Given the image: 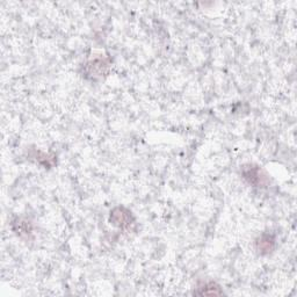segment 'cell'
Wrapping results in <instances>:
<instances>
[{
	"instance_id": "obj_1",
	"label": "cell",
	"mask_w": 297,
	"mask_h": 297,
	"mask_svg": "<svg viewBox=\"0 0 297 297\" xmlns=\"http://www.w3.org/2000/svg\"><path fill=\"white\" fill-rule=\"evenodd\" d=\"M242 175L248 184L254 187H262L268 182L267 175L264 174L261 169L255 165H245L242 169Z\"/></svg>"
},
{
	"instance_id": "obj_2",
	"label": "cell",
	"mask_w": 297,
	"mask_h": 297,
	"mask_svg": "<svg viewBox=\"0 0 297 297\" xmlns=\"http://www.w3.org/2000/svg\"><path fill=\"white\" fill-rule=\"evenodd\" d=\"M110 222L120 229H128L134 223V217L124 207H116L110 213Z\"/></svg>"
},
{
	"instance_id": "obj_3",
	"label": "cell",
	"mask_w": 297,
	"mask_h": 297,
	"mask_svg": "<svg viewBox=\"0 0 297 297\" xmlns=\"http://www.w3.org/2000/svg\"><path fill=\"white\" fill-rule=\"evenodd\" d=\"M275 248V237L272 233H262L259 238L255 241V249L259 254L266 255L271 253Z\"/></svg>"
},
{
	"instance_id": "obj_4",
	"label": "cell",
	"mask_w": 297,
	"mask_h": 297,
	"mask_svg": "<svg viewBox=\"0 0 297 297\" xmlns=\"http://www.w3.org/2000/svg\"><path fill=\"white\" fill-rule=\"evenodd\" d=\"M108 68V63H107L105 59H94V61L90 62L87 64V69H88V74H101L105 72L106 69Z\"/></svg>"
},
{
	"instance_id": "obj_5",
	"label": "cell",
	"mask_w": 297,
	"mask_h": 297,
	"mask_svg": "<svg viewBox=\"0 0 297 297\" xmlns=\"http://www.w3.org/2000/svg\"><path fill=\"white\" fill-rule=\"evenodd\" d=\"M197 294H200V295H219V294H222V290L216 283L208 282L198 287V292H197Z\"/></svg>"
},
{
	"instance_id": "obj_6",
	"label": "cell",
	"mask_w": 297,
	"mask_h": 297,
	"mask_svg": "<svg viewBox=\"0 0 297 297\" xmlns=\"http://www.w3.org/2000/svg\"><path fill=\"white\" fill-rule=\"evenodd\" d=\"M13 227H14V231L20 236L29 235V233H31V226L29 222H27V221L18 220L17 222L14 223Z\"/></svg>"
}]
</instances>
